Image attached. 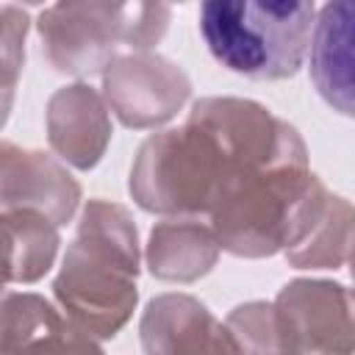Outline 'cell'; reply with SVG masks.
<instances>
[{"label":"cell","mask_w":355,"mask_h":355,"mask_svg":"<svg viewBox=\"0 0 355 355\" xmlns=\"http://www.w3.org/2000/svg\"><path fill=\"white\" fill-rule=\"evenodd\" d=\"M139 263L130 211L103 197L89 200L53 280L58 308L97 341L114 338L136 311Z\"/></svg>","instance_id":"obj_1"},{"label":"cell","mask_w":355,"mask_h":355,"mask_svg":"<svg viewBox=\"0 0 355 355\" xmlns=\"http://www.w3.org/2000/svg\"><path fill=\"white\" fill-rule=\"evenodd\" d=\"M330 189L308 164L244 169L208 214L219 247L239 258H269L308 239Z\"/></svg>","instance_id":"obj_2"},{"label":"cell","mask_w":355,"mask_h":355,"mask_svg":"<svg viewBox=\"0 0 355 355\" xmlns=\"http://www.w3.org/2000/svg\"><path fill=\"white\" fill-rule=\"evenodd\" d=\"M266 169L244 161L205 122L186 116L180 128L153 133L136 150L128 191L133 202L161 216H208L222 191L244 172Z\"/></svg>","instance_id":"obj_3"},{"label":"cell","mask_w":355,"mask_h":355,"mask_svg":"<svg viewBox=\"0 0 355 355\" xmlns=\"http://www.w3.org/2000/svg\"><path fill=\"white\" fill-rule=\"evenodd\" d=\"M313 3L208 0L200 6V33L211 55L252 80H286L300 72L316 28Z\"/></svg>","instance_id":"obj_4"},{"label":"cell","mask_w":355,"mask_h":355,"mask_svg":"<svg viewBox=\"0 0 355 355\" xmlns=\"http://www.w3.org/2000/svg\"><path fill=\"white\" fill-rule=\"evenodd\" d=\"M169 22L172 8L164 3H55L39 14L36 31L55 72L86 78L122 55L153 50Z\"/></svg>","instance_id":"obj_5"},{"label":"cell","mask_w":355,"mask_h":355,"mask_svg":"<svg viewBox=\"0 0 355 355\" xmlns=\"http://www.w3.org/2000/svg\"><path fill=\"white\" fill-rule=\"evenodd\" d=\"M283 355H355V288L322 280H288L272 300Z\"/></svg>","instance_id":"obj_6"},{"label":"cell","mask_w":355,"mask_h":355,"mask_svg":"<svg viewBox=\"0 0 355 355\" xmlns=\"http://www.w3.org/2000/svg\"><path fill=\"white\" fill-rule=\"evenodd\" d=\"M100 92L125 128L150 130L178 116L191 97V80L172 58L144 50L116 58L103 72Z\"/></svg>","instance_id":"obj_7"},{"label":"cell","mask_w":355,"mask_h":355,"mask_svg":"<svg viewBox=\"0 0 355 355\" xmlns=\"http://www.w3.org/2000/svg\"><path fill=\"white\" fill-rule=\"evenodd\" d=\"M0 202L3 211L31 208L67 225L80 205V183L58 155L25 150L14 141L0 144Z\"/></svg>","instance_id":"obj_8"},{"label":"cell","mask_w":355,"mask_h":355,"mask_svg":"<svg viewBox=\"0 0 355 355\" xmlns=\"http://www.w3.org/2000/svg\"><path fill=\"white\" fill-rule=\"evenodd\" d=\"M139 338L147 355H241L227 324L180 291L158 294L144 305Z\"/></svg>","instance_id":"obj_9"},{"label":"cell","mask_w":355,"mask_h":355,"mask_svg":"<svg viewBox=\"0 0 355 355\" xmlns=\"http://www.w3.org/2000/svg\"><path fill=\"white\" fill-rule=\"evenodd\" d=\"M103 92L78 80L55 89L47 100L44 125L53 153L75 166L94 169L111 144V114Z\"/></svg>","instance_id":"obj_10"},{"label":"cell","mask_w":355,"mask_h":355,"mask_svg":"<svg viewBox=\"0 0 355 355\" xmlns=\"http://www.w3.org/2000/svg\"><path fill=\"white\" fill-rule=\"evenodd\" d=\"M3 355H103V347L42 294L6 291Z\"/></svg>","instance_id":"obj_11"},{"label":"cell","mask_w":355,"mask_h":355,"mask_svg":"<svg viewBox=\"0 0 355 355\" xmlns=\"http://www.w3.org/2000/svg\"><path fill=\"white\" fill-rule=\"evenodd\" d=\"M308 55L319 97L355 119V0H333L316 11Z\"/></svg>","instance_id":"obj_12"},{"label":"cell","mask_w":355,"mask_h":355,"mask_svg":"<svg viewBox=\"0 0 355 355\" xmlns=\"http://www.w3.org/2000/svg\"><path fill=\"white\" fill-rule=\"evenodd\" d=\"M219 239L197 216H172L150 230L144 261L153 277L164 283H194L219 261Z\"/></svg>","instance_id":"obj_13"},{"label":"cell","mask_w":355,"mask_h":355,"mask_svg":"<svg viewBox=\"0 0 355 355\" xmlns=\"http://www.w3.org/2000/svg\"><path fill=\"white\" fill-rule=\"evenodd\" d=\"M0 222H3V244H6V261H3L6 286L42 280L53 269L58 255V244H61L58 225L31 208L3 211Z\"/></svg>","instance_id":"obj_14"},{"label":"cell","mask_w":355,"mask_h":355,"mask_svg":"<svg viewBox=\"0 0 355 355\" xmlns=\"http://www.w3.org/2000/svg\"><path fill=\"white\" fill-rule=\"evenodd\" d=\"M355 244V205L330 191L327 208L302 244L286 252L294 269H338Z\"/></svg>","instance_id":"obj_15"},{"label":"cell","mask_w":355,"mask_h":355,"mask_svg":"<svg viewBox=\"0 0 355 355\" xmlns=\"http://www.w3.org/2000/svg\"><path fill=\"white\" fill-rule=\"evenodd\" d=\"M225 324L241 355H283L272 302L266 300L241 302L227 313Z\"/></svg>","instance_id":"obj_16"},{"label":"cell","mask_w":355,"mask_h":355,"mask_svg":"<svg viewBox=\"0 0 355 355\" xmlns=\"http://www.w3.org/2000/svg\"><path fill=\"white\" fill-rule=\"evenodd\" d=\"M31 28V17L25 8L6 3L0 8V44H3V119H8L17 78L25 64V36Z\"/></svg>","instance_id":"obj_17"},{"label":"cell","mask_w":355,"mask_h":355,"mask_svg":"<svg viewBox=\"0 0 355 355\" xmlns=\"http://www.w3.org/2000/svg\"><path fill=\"white\" fill-rule=\"evenodd\" d=\"M347 263H349V275H352V280H355V244H352V250H349V258H347Z\"/></svg>","instance_id":"obj_18"}]
</instances>
